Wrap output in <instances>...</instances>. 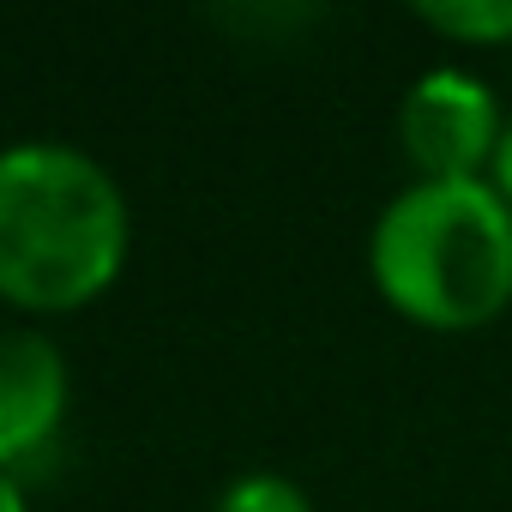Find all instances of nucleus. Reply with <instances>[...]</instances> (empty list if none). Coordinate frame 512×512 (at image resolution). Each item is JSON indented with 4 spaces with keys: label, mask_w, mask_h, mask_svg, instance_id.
<instances>
[{
    "label": "nucleus",
    "mask_w": 512,
    "mask_h": 512,
    "mask_svg": "<svg viewBox=\"0 0 512 512\" xmlns=\"http://www.w3.org/2000/svg\"><path fill=\"white\" fill-rule=\"evenodd\" d=\"M133 211L103 157L67 139L0 145V302L73 314L115 290Z\"/></svg>",
    "instance_id": "nucleus-1"
},
{
    "label": "nucleus",
    "mask_w": 512,
    "mask_h": 512,
    "mask_svg": "<svg viewBox=\"0 0 512 512\" xmlns=\"http://www.w3.org/2000/svg\"><path fill=\"white\" fill-rule=\"evenodd\" d=\"M368 272L410 326L476 332L512 308V205L488 181H410L368 229Z\"/></svg>",
    "instance_id": "nucleus-2"
},
{
    "label": "nucleus",
    "mask_w": 512,
    "mask_h": 512,
    "mask_svg": "<svg viewBox=\"0 0 512 512\" xmlns=\"http://www.w3.org/2000/svg\"><path fill=\"white\" fill-rule=\"evenodd\" d=\"M506 115L488 79L464 67H428L398 103V145L416 181H488Z\"/></svg>",
    "instance_id": "nucleus-3"
},
{
    "label": "nucleus",
    "mask_w": 512,
    "mask_h": 512,
    "mask_svg": "<svg viewBox=\"0 0 512 512\" xmlns=\"http://www.w3.org/2000/svg\"><path fill=\"white\" fill-rule=\"evenodd\" d=\"M67 410H73L67 350L37 326L0 332V470L25 482L55 452Z\"/></svg>",
    "instance_id": "nucleus-4"
},
{
    "label": "nucleus",
    "mask_w": 512,
    "mask_h": 512,
    "mask_svg": "<svg viewBox=\"0 0 512 512\" xmlns=\"http://www.w3.org/2000/svg\"><path fill=\"white\" fill-rule=\"evenodd\" d=\"M416 19L452 43H512V0H422Z\"/></svg>",
    "instance_id": "nucleus-5"
},
{
    "label": "nucleus",
    "mask_w": 512,
    "mask_h": 512,
    "mask_svg": "<svg viewBox=\"0 0 512 512\" xmlns=\"http://www.w3.org/2000/svg\"><path fill=\"white\" fill-rule=\"evenodd\" d=\"M211 512H314V494L284 470H241L211 500Z\"/></svg>",
    "instance_id": "nucleus-6"
},
{
    "label": "nucleus",
    "mask_w": 512,
    "mask_h": 512,
    "mask_svg": "<svg viewBox=\"0 0 512 512\" xmlns=\"http://www.w3.org/2000/svg\"><path fill=\"white\" fill-rule=\"evenodd\" d=\"M488 187L512 205V115H506V133H500V151H494V163H488Z\"/></svg>",
    "instance_id": "nucleus-7"
},
{
    "label": "nucleus",
    "mask_w": 512,
    "mask_h": 512,
    "mask_svg": "<svg viewBox=\"0 0 512 512\" xmlns=\"http://www.w3.org/2000/svg\"><path fill=\"white\" fill-rule=\"evenodd\" d=\"M0 512H31L25 482H19V476H7V470H0Z\"/></svg>",
    "instance_id": "nucleus-8"
}]
</instances>
